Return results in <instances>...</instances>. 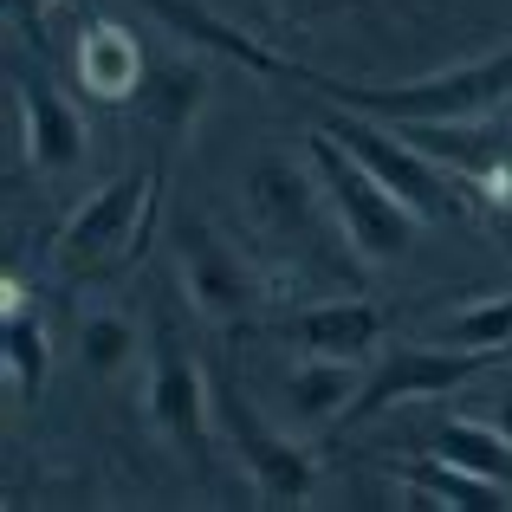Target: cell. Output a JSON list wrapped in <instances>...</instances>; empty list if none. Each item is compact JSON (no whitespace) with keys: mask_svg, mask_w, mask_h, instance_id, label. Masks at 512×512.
<instances>
[{"mask_svg":"<svg viewBox=\"0 0 512 512\" xmlns=\"http://www.w3.org/2000/svg\"><path fill=\"white\" fill-rule=\"evenodd\" d=\"M299 85H318L331 104L389 117V124H487L512 104V46L467 59L454 72L402 78V85H350V78H325V72H299Z\"/></svg>","mask_w":512,"mask_h":512,"instance_id":"1","label":"cell"},{"mask_svg":"<svg viewBox=\"0 0 512 512\" xmlns=\"http://www.w3.org/2000/svg\"><path fill=\"white\" fill-rule=\"evenodd\" d=\"M156 208H163V169L156 163L111 175L104 188H91V195L65 214L59 240H52V266H59L72 286H98V279L124 273L143 253V234H150Z\"/></svg>","mask_w":512,"mask_h":512,"instance_id":"2","label":"cell"},{"mask_svg":"<svg viewBox=\"0 0 512 512\" xmlns=\"http://www.w3.org/2000/svg\"><path fill=\"white\" fill-rule=\"evenodd\" d=\"M305 156H312L318 182H325V195H331V214H338L344 247L357 253L363 266H396L402 253L415 247V234H422L428 221H422V214H415L389 182H376V175L363 169L325 124L305 137Z\"/></svg>","mask_w":512,"mask_h":512,"instance_id":"3","label":"cell"},{"mask_svg":"<svg viewBox=\"0 0 512 512\" xmlns=\"http://www.w3.org/2000/svg\"><path fill=\"white\" fill-rule=\"evenodd\" d=\"M143 409H150L156 435H163L195 474H214V422H221V409H214V389H208V376H201L195 350L175 338L169 318L150 325V383H143Z\"/></svg>","mask_w":512,"mask_h":512,"instance_id":"4","label":"cell"},{"mask_svg":"<svg viewBox=\"0 0 512 512\" xmlns=\"http://www.w3.org/2000/svg\"><path fill=\"white\" fill-rule=\"evenodd\" d=\"M325 130L344 143L350 156H357L363 169L376 175V182L396 188V195L409 201V208L422 214L428 227L461 221V214H467L461 182H454V175L441 169L435 156H428L422 143H415L409 130H402V124H376V117H363V111H350V104H344V117H325Z\"/></svg>","mask_w":512,"mask_h":512,"instance_id":"5","label":"cell"},{"mask_svg":"<svg viewBox=\"0 0 512 512\" xmlns=\"http://www.w3.org/2000/svg\"><path fill=\"white\" fill-rule=\"evenodd\" d=\"M214 409H221V428L240 454V474H247L253 500L273 506V512H292V506L318 500V454L305 448L292 428L266 422V415L240 396V383H227L221 396H214Z\"/></svg>","mask_w":512,"mask_h":512,"instance_id":"6","label":"cell"},{"mask_svg":"<svg viewBox=\"0 0 512 512\" xmlns=\"http://www.w3.org/2000/svg\"><path fill=\"white\" fill-rule=\"evenodd\" d=\"M175 273H182L188 305L208 325H253V312H260V273H253V260L208 214H182L175 221Z\"/></svg>","mask_w":512,"mask_h":512,"instance_id":"7","label":"cell"},{"mask_svg":"<svg viewBox=\"0 0 512 512\" xmlns=\"http://www.w3.org/2000/svg\"><path fill=\"white\" fill-rule=\"evenodd\" d=\"M240 195H247L253 221L273 240H292V247H325L331 227H338L312 156H279V150L253 156L247 175H240Z\"/></svg>","mask_w":512,"mask_h":512,"instance_id":"8","label":"cell"},{"mask_svg":"<svg viewBox=\"0 0 512 512\" xmlns=\"http://www.w3.org/2000/svg\"><path fill=\"white\" fill-rule=\"evenodd\" d=\"M487 350H454V344H396L383 363H370L363 370V389L357 402L344 409V422H370V415L396 409V402H415V396H448V389L474 383L480 370H487Z\"/></svg>","mask_w":512,"mask_h":512,"instance_id":"9","label":"cell"},{"mask_svg":"<svg viewBox=\"0 0 512 512\" xmlns=\"http://www.w3.org/2000/svg\"><path fill=\"white\" fill-rule=\"evenodd\" d=\"M7 91H13V111H20V137H26V163H33L46 182L85 169L91 163V130H85V111L52 85L46 72H26L13 65L7 72Z\"/></svg>","mask_w":512,"mask_h":512,"instance_id":"10","label":"cell"},{"mask_svg":"<svg viewBox=\"0 0 512 512\" xmlns=\"http://www.w3.org/2000/svg\"><path fill=\"white\" fill-rule=\"evenodd\" d=\"M266 338L305 350V357H350L363 363L376 344H383V312H376L370 299H325V305H305V312L292 318H273V325H260Z\"/></svg>","mask_w":512,"mask_h":512,"instance_id":"11","label":"cell"},{"mask_svg":"<svg viewBox=\"0 0 512 512\" xmlns=\"http://www.w3.org/2000/svg\"><path fill=\"white\" fill-rule=\"evenodd\" d=\"M150 78V59H143L137 33L124 20H85L78 26V85L98 104H130Z\"/></svg>","mask_w":512,"mask_h":512,"instance_id":"12","label":"cell"},{"mask_svg":"<svg viewBox=\"0 0 512 512\" xmlns=\"http://www.w3.org/2000/svg\"><path fill=\"white\" fill-rule=\"evenodd\" d=\"M0 363H7V383L20 402L46 396V370H52V338H46V318L39 305H26L20 279L0 286Z\"/></svg>","mask_w":512,"mask_h":512,"instance_id":"13","label":"cell"},{"mask_svg":"<svg viewBox=\"0 0 512 512\" xmlns=\"http://www.w3.org/2000/svg\"><path fill=\"white\" fill-rule=\"evenodd\" d=\"M396 487L409 493L415 506H441V512H500L506 506V480H487L474 467H454L441 454H415V461H396Z\"/></svg>","mask_w":512,"mask_h":512,"instance_id":"14","label":"cell"},{"mask_svg":"<svg viewBox=\"0 0 512 512\" xmlns=\"http://www.w3.org/2000/svg\"><path fill=\"white\" fill-rule=\"evenodd\" d=\"M137 7H150L156 20L169 26V33H182L188 46H208V52H227V59H240V65H253V72H266V78H299L305 65H292V59H273V52L260 46V39H247L240 26H227L214 7H201V0H137Z\"/></svg>","mask_w":512,"mask_h":512,"instance_id":"15","label":"cell"},{"mask_svg":"<svg viewBox=\"0 0 512 512\" xmlns=\"http://www.w3.org/2000/svg\"><path fill=\"white\" fill-rule=\"evenodd\" d=\"M357 389H363V363H350V357H305V363H292V376H286L292 428L338 422L350 402H357Z\"/></svg>","mask_w":512,"mask_h":512,"instance_id":"16","label":"cell"},{"mask_svg":"<svg viewBox=\"0 0 512 512\" xmlns=\"http://www.w3.org/2000/svg\"><path fill=\"white\" fill-rule=\"evenodd\" d=\"M130 104H137L150 124H163V130L182 137V130H195V117L208 111V72H201L195 52H188V59H163V65H150V78H143V91Z\"/></svg>","mask_w":512,"mask_h":512,"instance_id":"17","label":"cell"},{"mask_svg":"<svg viewBox=\"0 0 512 512\" xmlns=\"http://www.w3.org/2000/svg\"><path fill=\"white\" fill-rule=\"evenodd\" d=\"M428 454H441L454 467H474L487 480H512V435H500V422H480V415H448L428 435Z\"/></svg>","mask_w":512,"mask_h":512,"instance_id":"18","label":"cell"},{"mask_svg":"<svg viewBox=\"0 0 512 512\" xmlns=\"http://www.w3.org/2000/svg\"><path fill=\"white\" fill-rule=\"evenodd\" d=\"M78 363H85L98 383L124 376L137 363V325L124 312H85L78 318Z\"/></svg>","mask_w":512,"mask_h":512,"instance_id":"19","label":"cell"},{"mask_svg":"<svg viewBox=\"0 0 512 512\" xmlns=\"http://www.w3.org/2000/svg\"><path fill=\"white\" fill-rule=\"evenodd\" d=\"M441 344L454 350H487V357H500L512 344V292H487V299H467L461 312H448V325H441Z\"/></svg>","mask_w":512,"mask_h":512,"instance_id":"20","label":"cell"},{"mask_svg":"<svg viewBox=\"0 0 512 512\" xmlns=\"http://www.w3.org/2000/svg\"><path fill=\"white\" fill-rule=\"evenodd\" d=\"M7 13H13V26H26L33 39H46V13H52V0H7Z\"/></svg>","mask_w":512,"mask_h":512,"instance_id":"21","label":"cell"},{"mask_svg":"<svg viewBox=\"0 0 512 512\" xmlns=\"http://www.w3.org/2000/svg\"><path fill=\"white\" fill-rule=\"evenodd\" d=\"M487 234L512 253V195H506V201H487Z\"/></svg>","mask_w":512,"mask_h":512,"instance_id":"22","label":"cell"},{"mask_svg":"<svg viewBox=\"0 0 512 512\" xmlns=\"http://www.w3.org/2000/svg\"><path fill=\"white\" fill-rule=\"evenodd\" d=\"M493 422H500V435H512V383L500 389V402H493Z\"/></svg>","mask_w":512,"mask_h":512,"instance_id":"23","label":"cell"},{"mask_svg":"<svg viewBox=\"0 0 512 512\" xmlns=\"http://www.w3.org/2000/svg\"><path fill=\"white\" fill-rule=\"evenodd\" d=\"M500 117H506V124H512V104H506V111H500Z\"/></svg>","mask_w":512,"mask_h":512,"instance_id":"24","label":"cell"}]
</instances>
